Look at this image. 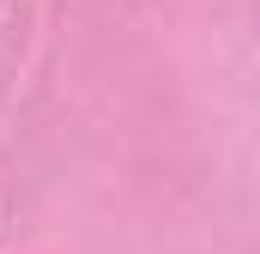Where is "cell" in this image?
<instances>
[]
</instances>
